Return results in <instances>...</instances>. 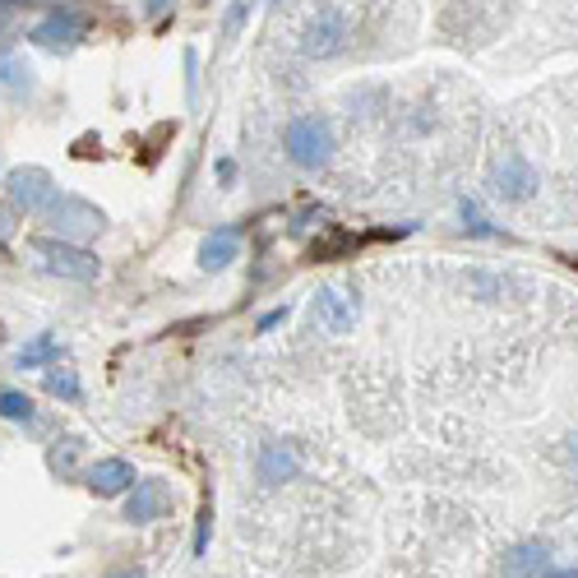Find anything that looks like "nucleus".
Wrapping results in <instances>:
<instances>
[{"instance_id": "nucleus-1", "label": "nucleus", "mask_w": 578, "mask_h": 578, "mask_svg": "<svg viewBox=\"0 0 578 578\" xmlns=\"http://www.w3.org/2000/svg\"><path fill=\"white\" fill-rule=\"evenodd\" d=\"M282 148H287V158H292L297 167H324L333 158V125L324 116H297V121H287L282 130Z\"/></svg>"}, {"instance_id": "nucleus-2", "label": "nucleus", "mask_w": 578, "mask_h": 578, "mask_svg": "<svg viewBox=\"0 0 578 578\" xmlns=\"http://www.w3.org/2000/svg\"><path fill=\"white\" fill-rule=\"evenodd\" d=\"M33 251L42 255V264H47L52 274L60 278H75V282H93L102 274V264L93 251H84L79 241H60V236H37Z\"/></svg>"}, {"instance_id": "nucleus-3", "label": "nucleus", "mask_w": 578, "mask_h": 578, "mask_svg": "<svg viewBox=\"0 0 578 578\" xmlns=\"http://www.w3.org/2000/svg\"><path fill=\"white\" fill-rule=\"evenodd\" d=\"M47 222L60 232V241H84V236H98L107 218L98 204H88L79 194H56V204L47 209Z\"/></svg>"}, {"instance_id": "nucleus-4", "label": "nucleus", "mask_w": 578, "mask_h": 578, "mask_svg": "<svg viewBox=\"0 0 578 578\" xmlns=\"http://www.w3.org/2000/svg\"><path fill=\"white\" fill-rule=\"evenodd\" d=\"M5 194H10L14 209H24V213H47V209L56 204V181H52L47 167H19V171L5 176Z\"/></svg>"}, {"instance_id": "nucleus-5", "label": "nucleus", "mask_w": 578, "mask_h": 578, "mask_svg": "<svg viewBox=\"0 0 578 578\" xmlns=\"http://www.w3.org/2000/svg\"><path fill=\"white\" fill-rule=\"evenodd\" d=\"M310 315L324 333H352L357 329V315H362V301L343 292V287H320L315 301H310Z\"/></svg>"}, {"instance_id": "nucleus-6", "label": "nucleus", "mask_w": 578, "mask_h": 578, "mask_svg": "<svg viewBox=\"0 0 578 578\" xmlns=\"http://www.w3.org/2000/svg\"><path fill=\"white\" fill-rule=\"evenodd\" d=\"M491 186H496V194L500 199H509V204H523V199H532L537 194V167H532L523 153H504V158L496 163V171H491Z\"/></svg>"}, {"instance_id": "nucleus-7", "label": "nucleus", "mask_w": 578, "mask_h": 578, "mask_svg": "<svg viewBox=\"0 0 578 578\" xmlns=\"http://www.w3.org/2000/svg\"><path fill=\"white\" fill-rule=\"evenodd\" d=\"M347 47V19L338 14V10H320L315 19L305 24V33H301V52L305 56H338Z\"/></svg>"}, {"instance_id": "nucleus-8", "label": "nucleus", "mask_w": 578, "mask_h": 578, "mask_svg": "<svg viewBox=\"0 0 578 578\" xmlns=\"http://www.w3.org/2000/svg\"><path fill=\"white\" fill-rule=\"evenodd\" d=\"M171 509V486L167 481H135L130 486V500H125V519L130 523H153V519H163Z\"/></svg>"}, {"instance_id": "nucleus-9", "label": "nucleus", "mask_w": 578, "mask_h": 578, "mask_svg": "<svg viewBox=\"0 0 578 578\" xmlns=\"http://www.w3.org/2000/svg\"><path fill=\"white\" fill-rule=\"evenodd\" d=\"M79 37H84V19L70 14V10H56V14H47L33 29V42H37L42 52H70Z\"/></svg>"}, {"instance_id": "nucleus-10", "label": "nucleus", "mask_w": 578, "mask_h": 578, "mask_svg": "<svg viewBox=\"0 0 578 578\" xmlns=\"http://www.w3.org/2000/svg\"><path fill=\"white\" fill-rule=\"evenodd\" d=\"M297 473H301V463H297V454L287 449V444H278V440L259 444V458H255V477H259L264 486H282V481H292Z\"/></svg>"}, {"instance_id": "nucleus-11", "label": "nucleus", "mask_w": 578, "mask_h": 578, "mask_svg": "<svg viewBox=\"0 0 578 578\" xmlns=\"http://www.w3.org/2000/svg\"><path fill=\"white\" fill-rule=\"evenodd\" d=\"M551 569V551L542 542H519L514 551H504L500 574L504 578H542Z\"/></svg>"}, {"instance_id": "nucleus-12", "label": "nucleus", "mask_w": 578, "mask_h": 578, "mask_svg": "<svg viewBox=\"0 0 578 578\" xmlns=\"http://www.w3.org/2000/svg\"><path fill=\"white\" fill-rule=\"evenodd\" d=\"M135 486V468L125 458H102L88 468V491L93 496H125Z\"/></svg>"}, {"instance_id": "nucleus-13", "label": "nucleus", "mask_w": 578, "mask_h": 578, "mask_svg": "<svg viewBox=\"0 0 578 578\" xmlns=\"http://www.w3.org/2000/svg\"><path fill=\"white\" fill-rule=\"evenodd\" d=\"M236 259V232H213L204 246H199V264H204L209 274L218 269H227V264Z\"/></svg>"}, {"instance_id": "nucleus-14", "label": "nucleus", "mask_w": 578, "mask_h": 578, "mask_svg": "<svg viewBox=\"0 0 578 578\" xmlns=\"http://www.w3.org/2000/svg\"><path fill=\"white\" fill-rule=\"evenodd\" d=\"M42 385H47L52 398H65V403H75L79 398V375L70 366H52L47 375H42Z\"/></svg>"}, {"instance_id": "nucleus-15", "label": "nucleus", "mask_w": 578, "mask_h": 578, "mask_svg": "<svg viewBox=\"0 0 578 578\" xmlns=\"http://www.w3.org/2000/svg\"><path fill=\"white\" fill-rule=\"evenodd\" d=\"M56 357H60V343L52 338V333H42L37 343H29L24 352H19V366L33 370V366H47V362H56Z\"/></svg>"}, {"instance_id": "nucleus-16", "label": "nucleus", "mask_w": 578, "mask_h": 578, "mask_svg": "<svg viewBox=\"0 0 578 578\" xmlns=\"http://www.w3.org/2000/svg\"><path fill=\"white\" fill-rule=\"evenodd\" d=\"M0 416L5 421H33V398L29 393H19V389H0Z\"/></svg>"}, {"instance_id": "nucleus-17", "label": "nucleus", "mask_w": 578, "mask_h": 578, "mask_svg": "<svg viewBox=\"0 0 578 578\" xmlns=\"http://www.w3.org/2000/svg\"><path fill=\"white\" fill-rule=\"evenodd\" d=\"M463 227H468L473 236H496V227L481 218V209L473 204V199H463Z\"/></svg>"}, {"instance_id": "nucleus-18", "label": "nucleus", "mask_w": 578, "mask_h": 578, "mask_svg": "<svg viewBox=\"0 0 578 578\" xmlns=\"http://www.w3.org/2000/svg\"><path fill=\"white\" fill-rule=\"evenodd\" d=\"M0 79H5V84H29V65H19L14 56H0Z\"/></svg>"}, {"instance_id": "nucleus-19", "label": "nucleus", "mask_w": 578, "mask_h": 578, "mask_svg": "<svg viewBox=\"0 0 578 578\" xmlns=\"http://www.w3.org/2000/svg\"><path fill=\"white\" fill-rule=\"evenodd\" d=\"M282 320H287V305H282V310H269V315L259 320V333H264V329H274V324H282Z\"/></svg>"}, {"instance_id": "nucleus-20", "label": "nucleus", "mask_w": 578, "mask_h": 578, "mask_svg": "<svg viewBox=\"0 0 578 578\" xmlns=\"http://www.w3.org/2000/svg\"><path fill=\"white\" fill-rule=\"evenodd\" d=\"M107 578H144V569H116V574H107Z\"/></svg>"}, {"instance_id": "nucleus-21", "label": "nucleus", "mask_w": 578, "mask_h": 578, "mask_svg": "<svg viewBox=\"0 0 578 578\" xmlns=\"http://www.w3.org/2000/svg\"><path fill=\"white\" fill-rule=\"evenodd\" d=\"M14 5H24V0H0V19H5V14L14 10Z\"/></svg>"}, {"instance_id": "nucleus-22", "label": "nucleus", "mask_w": 578, "mask_h": 578, "mask_svg": "<svg viewBox=\"0 0 578 578\" xmlns=\"http://www.w3.org/2000/svg\"><path fill=\"white\" fill-rule=\"evenodd\" d=\"M542 578H578V569H569V574H551V569H546Z\"/></svg>"}, {"instance_id": "nucleus-23", "label": "nucleus", "mask_w": 578, "mask_h": 578, "mask_svg": "<svg viewBox=\"0 0 578 578\" xmlns=\"http://www.w3.org/2000/svg\"><path fill=\"white\" fill-rule=\"evenodd\" d=\"M569 458H574V463H578V435H574V440H569Z\"/></svg>"}, {"instance_id": "nucleus-24", "label": "nucleus", "mask_w": 578, "mask_h": 578, "mask_svg": "<svg viewBox=\"0 0 578 578\" xmlns=\"http://www.w3.org/2000/svg\"><path fill=\"white\" fill-rule=\"evenodd\" d=\"M0 246H5V222H0Z\"/></svg>"}]
</instances>
